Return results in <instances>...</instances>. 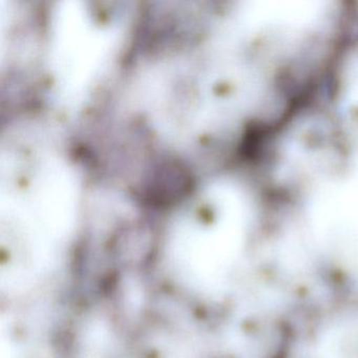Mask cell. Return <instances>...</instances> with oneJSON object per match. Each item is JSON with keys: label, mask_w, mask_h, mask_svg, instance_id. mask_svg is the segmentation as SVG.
<instances>
[{"label": "cell", "mask_w": 358, "mask_h": 358, "mask_svg": "<svg viewBox=\"0 0 358 358\" xmlns=\"http://www.w3.org/2000/svg\"><path fill=\"white\" fill-rule=\"evenodd\" d=\"M334 357L358 358V331H343L341 337L335 339Z\"/></svg>", "instance_id": "obj_1"}]
</instances>
